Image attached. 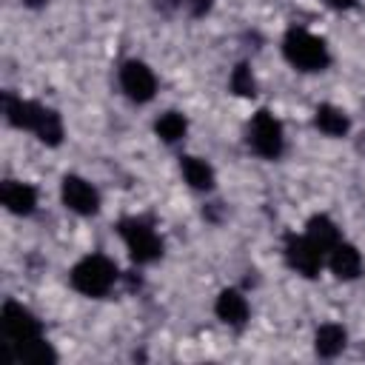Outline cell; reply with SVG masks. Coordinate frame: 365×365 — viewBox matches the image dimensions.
I'll return each mask as SVG.
<instances>
[{
    "label": "cell",
    "mask_w": 365,
    "mask_h": 365,
    "mask_svg": "<svg viewBox=\"0 0 365 365\" xmlns=\"http://www.w3.org/2000/svg\"><path fill=\"white\" fill-rule=\"evenodd\" d=\"M117 279V265L103 257V254H91V257H83L74 268H71V285L74 291L86 294V297H103L111 291Z\"/></svg>",
    "instance_id": "6da1fadb"
},
{
    "label": "cell",
    "mask_w": 365,
    "mask_h": 365,
    "mask_svg": "<svg viewBox=\"0 0 365 365\" xmlns=\"http://www.w3.org/2000/svg\"><path fill=\"white\" fill-rule=\"evenodd\" d=\"M282 51H285L288 63L297 66L299 71H322L331 60L325 43L305 29H291L282 40Z\"/></svg>",
    "instance_id": "7a4b0ae2"
},
{
    "label": "cell",
    "mask_w": 365,
    "mask_h": 365,
    "mask_svg": "<svg viewBox=\"0 0 365 365\" xmlns=\"http://www.w3.org/2000/svg\"><path fill=\"white\" fill-rule=\"evenodd\" d=\"M248 145L265 157V160H277L282 154L285 145V134H282V123L271 114V111H257L248 123Z\"/></svg>",
    "instance_id": "3957f363"
},
{
    "label": "cell",
    "mask_w": 365,
    "mask_h": 365,
    "mask_svg": "<svg viewBox=\"0 0 365 365\" xmlns=\"http://www.w3.org/2000/svg\"><path fill=\"white\" fill-rule=\"evenodd\" d=\"M120 237L134 262H154L163 254V242H160L157 231L151 225H145L143 220H123Z\"/></svg>",
    "instance_id": "277c9868"
},
{
    "label": "cell",
    "mask_w": 365,
    "mask_h": 365,
    "mask_svg": "<svg viewBox=\"0 0 365 365\" xmlns=\"http://www.w3.org/2000/svg\"><path fill=\"white\" fill-rule=\"evenodd\" d=\"M3 331L9 336V345H23V342H31V339L43 336L40 319L29 308H23L20 302H6L3 305Z\"/></svg>",
    "instance_id": "5b68a950"
},
{
    "label": "cell",
    "mask_w": 365,
    "mask_h": 365,
    "mask_svg": "<svg viewBox=\"0 0 365 365\" xmlns=\"http://www.w3.org/2000/svg\"><path fill=\"white\" fill-rule=\"evenodd\" d=\"M60 197H63V205H66L68 211L80 214V217H91V214H97V208H100V194H97V188H94L88 180L77 177V174L63 177Z\"/></svg>",
    "instance_id": "8992f818"
},
{
    "label": "cell",
    "mask_w": 365,
    "mask_h": 365,
    "mask_svg": "<svg viewBox=\"0 0 365 365\" xmlns=\"http://www.w3.org/2000/svg\"><path fill=\"white\" fill-rule=\"evenodd\" d=\"M120 86H123V91H125L128 100H134V103H148V100L154 97V91H157V77H154V71H151L145 63L128 60V63H123V68H120Z\"/></svg>",
    "instance_id": "52a82bcc"
},
{
    "label": "cell",
    "mask_w": 365,
    "mask_h": 365,
    "mask_svg": "<svg viewBox=\"0 0 365 365\" xmlns=\"http://www.w3.org/2000/svg\"><path fill=\"white\" fill-rule=\"evenodd\" d=\"M285 259H288V265H291L297 274H302V277H317L319 268H322V262H325V254H322L308 237H291V240L285 242Z\"/></svg>",
    "instance_id": "ba28073f"
},
{
    "label": "cell",
    "mask_w": 365,
    "mask_h": 365,
    "mask_svg": "<svg viewBox=\"0 0 365 365\" xmlns=\"http://www.w3.org/2000/svg\"><path fill=\"white\" fill-rule=\"evenodd\" d=\"M328 268L336 279H356L362 271V254L351 242H336L328 251Z\"/></svg>",
    "instance_id": "9c48e42d"
},
{
    "label": "cell",
    "mask_w": 365,
    "mask_h": 365,
    "mask_svg": "<svg viewBox=\"0 0 365 365\" xmlns=\"http://www.w3.org/2000/svg\"><path fill=\"white\" fill-rule=\"evenodd\" d=\"M214 314H217L225 325L240 328V325H245V319H248V299H245L240 291L225 288V291H220V294H217Z\"/></svg>",
    "instance_id": "30bf717a"
},
{
    "label": "cell",
    "mask_w": 365,
    "mask_h": 365,
    "mask_svg": "<svg viewBox=\"0 0 365 365\" xmlns=\"http://www.w3.org/2000/svg\"><path fill=\"white\" fill-rule=\"evenodd\" d=\"M3 205L11 211V214H31L34 205H37V191L29 185V182H17V180H6L3 182Z\"/></svg>",
    "instance_id": "8fae6325"
},
{
    "label": "cell",
    "mask_w": 365,
    "mask_h": 365,
    "mask_svg": "<svg viewBox=\"0 0 365 365\" xmlns=\"http://www.w3.org/2000/svg\"><path fill=\"white\" fill-rule=\"evenodd\" d=\"M3 106H6V120L11 125H17V128H26V131H34V125H37V120L43 114V106H37L31 100L11 97V94H6Z\"/></svg>",
    "instance_id": "7c38bea8"
},
{
    "label": "cell",
    "mask_w": 365,
    "mask_h": 365,
    "mask_svg": "<svg viewBox=\"0 0 365 365\" xmlns=\"http://www.w3.org/2000/svg\"><path fill=\"white\" fill-rule=\"evenodd\" d=\"M345 342H348V334L336 322H325L314 334V351L319 356H325V359H334L336 354H342L345 351Z\"/></svg>",
    "instance_id": "4fadbf2b"
},
{
    "label": "cell",
    "mask_w": 365,
    "mask_h": 365,
    "mask_svg": "<svg viewBox=\"0 0 365 365\" xmlns=\"http://www.w3.org/2000/svg\"><path fill=\"white\" fill-rule=\"evenodd\" d=\"M305 237H308L322 254H328L336 242H342V240H339V228H336V222H334L331 217H325V214H314V217L308 220V231H305Z\"/></svg>",
    "instance_id": "5bb4252c"
},
{
    "label": "cell",
    "mask_w": 365,
    "mask_h": 365,
    "mask_svg": "<svg viewBox=\"0 0 365 365\" xmlns=\"http://www.w3.org/2000/svg\"><path fill=\"white\" fill-rule=\"evenodd\" d=\"M314 123H317V128L322 131V134H328V137H342L345 131H348V114L342 111V108H336V106H319L317 108V114H314Z\"/></svg>",
    "instance_id": "9a60e30c"
},
{
    "label": "cell",
    "mask_w": 365,
    "mask_h": 365,
    "mask_svg": "<svg viewBox=\"0 0 365 365\" xmlns=\"http://www.w3.org/2000/svg\"><path fill=\"white\" fill-rule=\"evenodd\" d=\"M180 168H182V177H185V182H188L191 188L208 191V188L214 185V168H211L205 160H200V157H182Z\"/></svg>",
    "instance_id": "2e32d148"
},
{
    "label": "cell",
    "mask_w": 365,
    "mask_h": 365,
    "mask_svg": "<svg viewBox=\"0 0 365 365\" xmlns=\"http://www.w3.org/2000/svg\"><path fill=\"white\" fill-rule=\"evenodd\" d=\"M34 134L46 145H60L63 143V120H60V114L54 108H43V114H40V120L34 125Z\"/></svg>",
    "instance_id": "e0dca14e"
},
{
    "label": "cell",
    "mask_w": 365,
    "mask_h": 365,
    "mask_svg": "<svg viewBox=\"0 0 365 365\" xmlns=\"http://www.w3.org/2000/svg\"><path fill=\"white\" fill-rule=\"evenodd\" d=\"M185 128H188V123H185V117H182L180 111H165V114H160L157 123H154V131H157V137H160L163 143H177V140H182V137H185Z\"/></svg>",
    "instance_id": "ac0fdd59"
},
{
    "label": "cell",
    "mask_w": 365,
    "mask_h": 365,
    "mask_svg": "<svg viewBox=\"0 0 365 365\" xmlns=\"http://www.w3.org/2000/svg\"><path fill=\"white\" fill-rule=\"evenodd\" d=\"M17 348V359L23 362H31V365H46V362H57V354L51 351V345L40 336V339H31V342H23V345H14Z\"/></svg>",
    "instance_id": "d6986e66"
},
{
    "label": "cell",
    "mask_w": 365,
    "mask_h": 365,
    "mask_svg": "<svg viewBox=\"0 0 365 365\" xmlns=\"http://www.w3.org/2000/svg\"><path fill=\"white\" fill-rule=\"evenodd\" d=\"M231 91L240 94V97H254L257 94V80H254V74H251V68L245 63H240L231 71Z\"/></svg>",
    "instance_id": "ffe728a7"
},
{
    "label": "cell",
    "mask_w": 365,
    "mask_h": 365,
    "mask_svg": "<svg viewBox=\"0 0 365 365\" xmlns=\"http://www.w3.org/2000/svg\"><path fill=\"white\" fill-rule=\"evenodd\" d=\"M182 3L191 9V14H194V17L205 14V11H208V6H211V0H182Z\"/></svg>",
    "instance_id": "44dd1931"
},
{
    "label": "cell",
    "mask_w": 365,
    "mask_h": 365,
    "mask_svg": "<svg viewBox=\"0 0 365 365\" xmlns=\"http://www.w3.org/2000/svg\"><path fill=\"white\" fill-rule=\"evenodd\" d=\"M154 6H157L160 11H165V14H171V11L180 6V0H154Z\"/></svg>",
    "instance_id": "7402d4cb"
},
{
    "label": "cell",
    "mask_w": 365,
    "mask_h": 365,
    "mask_svg": "<svg viewBox=\"0 0 365 365\" xmlns=\"http://www.w3.org/2000/svg\"><path fill=\"white\" fill-rule=\"evenodd\" d=\"M356 0H328V6L331 9H339V11H345V9H351Z\"/></svg>",
    "instance_id": "603a6c76"
},
{
    "label": "cell",
    "mask_w": 365,
    "mask_h": 365,
    "mask_svg": "<svg viewBox=\"0 0 365 365\" xmlns=\"http://www.w3.org/2000/svg\"><path fill=\"white\" fill-rule=\"evenodd\" d=\"M23 3H26L29 9H40V6H46L48 0H23Z\"/></svg>",
    "instance_id": "cb8c5ba5"
}]
</instances>
